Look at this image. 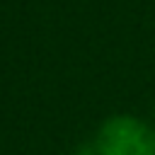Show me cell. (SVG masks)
Wrapping results in <instances>:
<instances>
[{
	"label": "cell",
	"instance_id": "obj_1",
	"mask_svg": "<svg viewBox=\"0 0 155 155\" xmlns=\"http://www.w3.org/2000/svg\"><path fill=\"white\" fill-rule=\"evenodd\" d=\"M97 155H155V128L128 114L111 116L99 126Z\"/></svg>",
	"mask_w": 155,
	"mask_h": 155
},
{
	"label": "cell",
	"instance_id": "obj_2",
	"mask_svg": "<svg viewBox=\"0 0 155 155\" xmlns=\"http://www.w3.org/2000/svg\"><path fill=\"white\" fill-rule=\"evenodd\" d=\"M75 155H92V153H75Z\"/></svg>",
	"mask_w": 155,
	"mask_h": 155
}]
</instances>
